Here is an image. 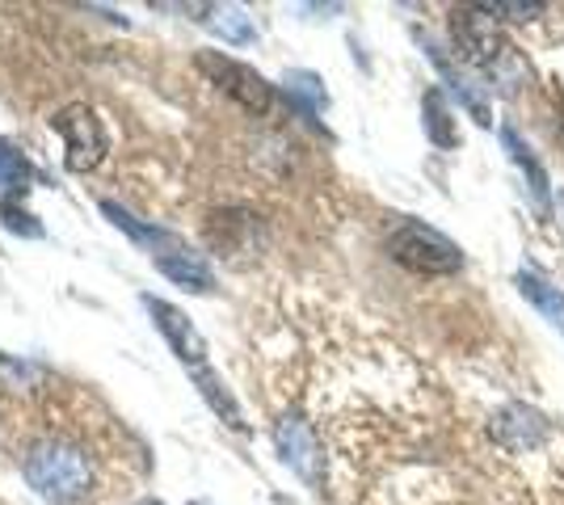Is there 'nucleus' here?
Wrapping results in <instances>:
<instances>
[{
    "mask_svg": "<svg viewBox=\"0 0 564 505\" xmlns=\"http://www.w3.org/2000/svg\"><path fill=\"white\" fill-rule=\"evenodd\" d=\"M0 433L25 484L51 505H122L148 468L97 396L43 371L0 384Z\"/></svg>",
    "mask_w": 564,
    "mask_h": 505,
    "instance_id": "nucleus-1",
    "label": "nucleus"
},
{
    "mask_svg": "<svg viewBox=\"0 0 564 505\" xmlns=\"http://www.w3.org/2000/svg\"><path fill=\"white\" fill-rule=\"evenodd\" d=\"M451 39H455V47H459V55L468 59L471 68L497 76V80H506V68H510V64L518 68L514 47L501 43V34H497V25H494V13H489L485 4L455 9V13H451Z\"/></svg>",
    "mask_w": 564,
    "mask_h": 505,
    "instance_id": "nucleus-2",
    "label": "nucleus"
},
{
    "mask_svg": "<svg viewBox=\"0 0 564 505\" xmlns=\"http://www.w3.org/2000/svg\"><path fill=\"white\" fill-rule=\"evenodd\" d=\"M388 253H392V262H400L404 270H413V274H455L464 265L459 244L447 241L443 232L417 223V219H404V223L392 228Z\"/></svg>",
    "mask_w": 564,
    "mask_h": 505,
    "instance_id": "nucleus-3",
    "label": "nucleus"
},
{
    "mask_svg": "<svg viewBox=\"0 0 564 505\" xmlns=\"http://www.w3.org/2000/svg\"><path fill=\"white\" fill-rule=\"evenodd\" d=\"M198 68L212 76L215 89L232 97L245 114L265 119V114L274 110V89H270L253 68H245V64H236V59H224V55H212V51L198 55Z\"/></svg>",
    "mask_w": 564,
    "mask_h": 505,
    "instance_id": "nucleus-4",
    "label": "nucleus"
},
{
    "mask_svg": "<svg viewBox=\"0 0 564 505\" xmlns=\"http://www.w3.org/2000/svg\"><path fill=\"white\" fill-rule=\"evenodd\" d=\"M51 127L64 135V144H68V168L72 173H94L101 161H106V152H110V140H106V127L97 119L89 106H68V110H59Z\"/></svg>",
    "mask_w": 564,
    "mask_h": 505,
    "instance_id": "nucleus-5",
    "label": "nucleus"
},
{
    "mask_svg": "<svg viewBox=\"0 0 564 505\" xmlns=\"http://www.w3.org/2000/svg\"><path fill=\"white\" fill-rule=\"evenodd\" d=\"M274 442H279L282 459H286L307 484H321L325 451H321V438L312 430V421H304L295 409H282L279 417H274Z\"/></svg>",
    "mask_w": 564,
    "mask_h": 505,
    "instance_id": "nucleus-6",
    "label": "nucleus"
},
{
    "mask_svg": "<svg viewBox=\"0 0 564 505\" xmlns=\"http://www.w3.org/2000/svg\"><path fill=\"white\" fill-rule=\"evenodd\" d=\"M152 316H156V325H161V333L169 337V345L177 350V359L189 362V371L194 366H203V354H207V345H203V337L194 333V325H189V316H182L173 304H161V299H143Z\"/></svg>",
    "mask_w": 564,
    "mask_h": 505,
    "instance_id": "nucleus-7",
    "label": "nucleus"
},
{
    "mask_svg": "<svg viewBox=\"0 0 564 505\" xmlns=\"http://www.w3.org/2000/svg\"><path fill=\"white\" fill-rule=\"evenodd\" d=\"M156 265H161V274H165V278H173L177 287L212 290V265L203 262L198 253H161V257H156Z\"/></svg>",
    "mask_w": 564,
    "mask_h": 505,
    "instance_id": "nucleus-8",
    "label": "nucleus"
},
{
    "mask_svg": "<svg viewBox=\"0 0 564 505\" xmlns=\"http://www.w3.org/2000/svg\"><path fill=\"white\" fill-rule=\"evenodd\" d=\"M518 290H522V295H527V299H531V304H535L552 325H561L564 329V295L561 290L547 287L540 274H527V270L518 274Z\"/></svg>",
    "mask_w": 564,
    "mask_h": 505,
    "instance_id": "nucleus-9",
    "label": "nucleus"
},
{
    "mask_svg": "<svg viewBox=\"0 0 564 505\" xmlns=\"http://www.w3.org/2000/svg\"><path fill=\"white\" fill-rule=\"evenodd\" d=\"M501 140H506V147H510V156H514V165L531 177V194H535V202L540 207H547V177H543V168H540V161L522 147V140L514 135V127H501Z\"/></svg>",
    "mask_w": 564,
    "mask_h": 505,
    "instance_id": "nucleus-10",
    "label": "nucleus"
},
{
    "mask_svg": "<svg viewBox=\"0 0 564 505\" xmlns=\"http://www.w3.org/2000/svg\"><path fill=\"white\" fill-rule=\"evenodd\" d=\"M447 106H443V94L438 89H430L425 94V127H430V140L438 147H455V131L447 127Z\"/></svg>",
    "mask_w": 564,
    "mask_h": 505,
    "instance_id": "nucleus-11",
    "label": "nucleus"
},
{
    "mask_svg": "<svg viewBox=\"0 0 564 505\" xmlns=\"http://www.w3.org/2000/svg\"><path fill=\"white\" fill-rule=\"evenodd\" d=\"M212 25L224 39H232V43H249L253 39V25H249V18L240 9H212Z\"/></svg>",
    "mask_w": 564,
    "mask_h": 505,
    "instance_id": "nucleus-12",
    "label": "nucleus"
},
{
    "mask_svg": "<svg viewBox=\"0 0 564 505\" xmlns=\"http://www.w3.org/2000/svg\"><path fill=\"white\" fill-rule=\"evenodd\" d=\"M489 13H506L510 22H531V18H540L543 4H485Z\"/></svg>",
    "mask_w": 564,
    "mask_h": 505,
    "instance_id": "nucleus-13",
    "label": "nucleus"
}]
</instances>
